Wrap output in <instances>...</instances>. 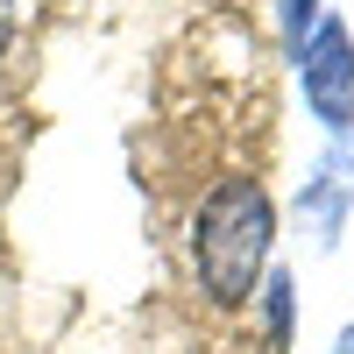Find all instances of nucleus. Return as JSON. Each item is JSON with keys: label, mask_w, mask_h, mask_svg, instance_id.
Here are the masks:
<instances>
[{"label": "nucleus", "mask_w": 354, "mask_h": 354, "mask_svg": "<svg viewBox=\"0 0 354 354\" xmlns=\"http://www.w3.org/2000/svg\"><path fill=\"white\" fill-rule=\"evenodd\" d=\"M277 198L255 177H220L192 213V277L213 305H248L277 270Z\"/></svg>", "instance_id": "f257e3e1"}, {"label": "nucleus", "mask_w": 354, "mask_h": 354, "mask_svg": "<svg viewBox=\"0 0 354 354\" xmlns=\"http://www.w3.org/2000/svg\"><path fill=\"white\" fill-rule=\"evenodd\" d=\"M290 64H298V93L312 106V121L326 135H354V28L326 15Z\"/></svg>", "instance_id": "f03ea898"}, {"label": "nucleus", "mask_w": 354, "mask_h": 354, "mask_svg": "<svg viewBox=\"0 0 354 354\" xmlns=\"http://www.w3.org/2000/svg\"><path fill=\"white\" fill-rule=\"evenodd\" d=\"M347 213H354V135H333L326 156H319V170H312V185L298 192V220L312 227L319 248H333Z\"/></svg>", "instance_id": "7ed1b4c3"}, {"label": "nucleus", "mask_w": 354, "mask_h": 354, "mask_svg": "<svg viewBox=\"0 0 354 354\" xmlns=\"http://www.w3.org/2000/svg\"><path fill=\"white\" fill-rule=\"evenodd\" d=\"M255 305H262V319H270V347H290V319H298V277H290V270H270V277H262V290H255Z\"/></svg>", "instance_id": "20e7f679"}, {"label": "nucleus", "mask_w": 354, "mask_h": 354, "mask_svg": "<svg viewBox=\"0 0 354 354\" xmlns=\"http://www.w3.org/2000/svg\"><path fill=\"white\" fill-rule=\"evenodd\" d=\"M326 21V0H277V36H283V50L298 57L305 50V36Z\"/></svg>", "instance_id": "39448f33"}, {"label": "nucleus", "mask_w": 354, "mask_h": 354, "mask_svg": "<svg viewBox=\"0 0 354 354\" xmlns=\"http://www.w3.org/2000/svg\"><path fill=\"white\" fill-rule=\"evenodd\" d=\"M15 28H21V8H15V0H0V57L15 50Z\"/></svg>", "instance_id": "423d86ee"}, {"label": "nucleus", "mask_w": 354, "mask_h": 354, "mask_svg": "<svg viewBox=\"0 0 354 354\" xmlns=\"http://www.w3.org/2000/svg\"><path fill=\"white\" fill-rule=\"evenodd\" d=\"M333 354H354V319L340 326V340H333Z\"/></svg>", "instance_id": "0eeeda50"}]
</instances>
